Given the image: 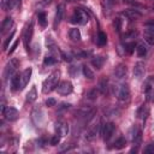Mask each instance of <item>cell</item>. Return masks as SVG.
Wrapping results in <instances>:
<instances>
[{"instance_id":"obj_10","label":"cell","mask_w":154,"mask_h":154,"mask_svg":"<svg viewBox=\"0 0 154 154\" xmlns=\"http://www.w3.org/2000/svg\"><path fill=\"white\" fill-rule=\"evenodd\" d=\"M31 73H32V69H31V67L25 69V70L20 73V89H24V88L26 87V84H28L29 81H30Z\"/></svg>"},{"instance_id":"obj_8","label":"cell","mask_w":154,"mask_h":154,"mask_svg":"<svg viewBox=\"0 0 154 154\" xmlns=\"http://www.w3.org/2000/svg\"><path fill=\"white\" fill-rule=\"evenodd\" d=\"M114 131H116V125H114L112 122L106 123V124L103 125V128H102V137H103V140H105V141H108V140L113 136Z\"/></svg>"},{"instance_id":"obj_1","label":"cell","mask_w":154,"mask_h":154,"mask_svg":"<svg viewBox=\"0 0 154 154\" xmlns=\"http://www.w3.org/2000/svg\"><path fill=\"white\" fill-rule=\"evenodd\" d=\"M59 78H60V71L59 70L52 72L42 83V93L48 94L52 90L57 89V87L59 84Z\"/></svg>"},{"instance_id":"obj_41","label":"cell","mask_w":154,"mask_h":154,"mask_svg":"<svg viewBox=\"0 0 154 154\" xmlns=\"http://www.w3.org/2000/svg\"><path fill=\"white\" fill-rule=\"evenodd\" d=\"M16 2H17V6L19 7V6H20V2H22V0H16Z\"/></svg>"},{"instance_id":"obj_23","label":"cell","mask_w":154,"mask_h":154,"mask_svg":"<svg viewBox=\"0 0 154 154\" xmlns=\"http://www.w3.org/2000/svg\"><path fill=\"white\" fill-rule=\"evenodd\" d=\"M69 36H70V38H71L72 41H79V40H81V32H79V29H77V28L71 29L70 32H69Z\"/></svg>"},{"instance_id":"obj_6","label":"cell","mask_w":154,"mask_h":154,"mask_svg":"<svg viewBox=\"0 0 154 154\" xmlns=\"http://www.w3.org/2000/svg\"><path fill=\"white\" fill-rule=\"evenodd\" d=\"M18 65H19V61H18L17 59H11V60L7 63V65H6V67H5V71H4V77H5V79H7L8 77H12V76L14 75V71L17 70Z\"/></svg>"},{"instance_id":"obj_18","label":"cell","mask_w":154,"mask_h":154,"mask_svg":"<svg viewBox=\"0 0 154 154\" xmlns=\"http://www.w3.org/2000/svg\"><path fill=\"white\" fill-rule=\"evenodd\" d=\"M11 89L13 91L20 89V75L19 73H14L12 77H11Z\"/></svg>"},{"instance_id":"obj_12","label":"cell","mask_w":154,"mask_h":154,"mask_svg":"<svg viewBox=\"0 0 154 154\" xmlns=\"http://www.w3.org/2000/svg\"><path fill=\"white\" fill-rule=\"evenodd\" d=\"M144 72H146V65H144V63L137 61L135 64V66H134V76L137 79H141L144 76Z\"/></svg>"},{"instance_id":"obj_39","label":"cell","mask_w":154,"mask_h":154,"mask_svg":"<svg viewBox=\"0 0 154 154\" xmlns=\"http://www.w3.org/2000/svg\"><path fill=\"white\" fill-rule=\"evenodd\" d=\"M18 43H19V40H17V41H16V42H14V43L11 46V48H10V51H8V55H10V54H12V53L16 51V48H17Z\"/></svg>"},{"instance_id":"obj_34","label":"cell","mask_w":154,"mask_h":154,"mask_svg":"<svg viewBox=\"0 0 154 154\" xmlns=\"http://www.w3.org/2000/svg\"><path fill=\"white\" fill-rule=\"evenodd\" d=\"M60 135L59 134H55L53 137H52V140H51V144L52 146H57V144H59V142H60Z\"/></svg>"},{"instance_id":"obj_9","label":"cell","mask_w":154,"mask_h":154,"mask_svg":"<svg viewBox=\"0 0 154 154\" xmlns=\"http://www.w3.org/2000/svg\"><path fill=\"white\" fill-rule=\"evenodd\" d=\"M122 16H124L129 20H135V19L141 18L142 17V13L138 10H136V8H128V10H125V11L122 12Z\"/></svg>"},{"instance_id":"obj_5","label":"cell","mask_w":154,"mask_h":154,"mask_svg":"<svg viewBox=\"0 0 154 154\" xmlns=\"http://www.w3.org/2000/svg\"><path fill=\"white\" fill-rule=\"evenodd\" d=\"M144 41L148 45L154 46V23H146V26H144Z\"/></svg>"},{"instance_id":"obj_21","label":"cell","mask_w":154,"mask_h":154,"mask_svg":"<svg viewBox=\"0 0 154 154\" xmlns=\"http://www.w3.org/2000/svg\"><path fill=\"white\" fill-rule=\"evenodd\" d=\"M82 72H83V76L85 78H88V79H94V77H95L93 70L89 66H87V65H83L82 66Z\"/></svg>"},{"instance_id":"obj_42","label":"cell","mask_w":154,"mask_h":154,"mask_svg":"<svg viewBox=\"0 0 154 154\" xmlns=\"http://www.w3.org/2000/svg\"><path fill=\"white\" fill-rule=\"evenodd\" d=\"M51 1H52V0H43V4H45V5H47V4H49Z\"/></svg>"},{"instance_id":"obj_24","label":"cell","mask_w":154,"mask_h":154,"mask_svg":"<svg viewBox=\"0 0 154 154\" xmlns=\"http://www.w3.org/2000/svg\"><path fill=\"white\" fill-rule=\"evenodd\" d=\"M46 45H47V47L49 48L51 52H53V53H58V52H59V48L57 47L55 42H54L51 37H47V40H46Z\"/></svg>"},{"instance_id":"obj_40","label":"cell","mask_w":154,"mask_h":154,"mask_svg":"<svg viewBox=\"0 0 154 154\" xmlns=\"http://www.w3.org/2000/svg\"><path fill=\"white\" fill-rule=\"evenodd\" d=\"M70 103H66V102H63V103H60V106H59V109H67V108H70Z\"/></svg>"},{"instance_id":"obj_11","label":"cell","mask_w":154,"mask_h":154,"mask_svg":"<svg viewBox=\"0 0 154 154\" xmlns=\"http://www.w3.org/2000/svg\"><path fill=\"white\" fill-rule=\"evenodd\" d=\"M64 13H65V5H64V4L58 5V7H57V12H55V18H54V24H53L54 29H57V26L60 24L63 17H64Z\"/></svg>"},{"instance_id":"obj_27","label":"cell","mask_w":154,"mask_h":154,"mask_svg":"<svg viewBox=\"0 0 154 154\" xmlns=\"http://www.w3.org/2000/svg\"><path fill=\"white\" fill-rule=\"evenodd\" d=\"M37 20H38V24L41 26H46L47 25V16L45 12H38L37 13Z\"/></svg>"},{"instance_id":"obj_4","label":"cell","mask_w":154,"mask_h":154,"mask_svg":"<svg viewBox=\"0 0 154 154\" xmlns=\"http://www.w3.org/2000/svg\"><path fill=\"white\" fill-rule=\"evenodd\" d=\"M117 97L120 100V101H128L129 97H130V89H129V85L125 84V83H122L118 85L117 88Z\"/></svg>"},{"instance_id":"obj_3","label":"cell","mask_w":154,"mask_h":154,"mask_svg":"<svg viewBox=\"0 0 154 154\" xmlns=\"http://www.w3.org/2000/svg\"><path fill=\"white\" fill-rule=\"evenodd\" d=\"M32 32H34V20H31L29 23V25H26L24 32H23V41H24V47L25 49L29 52V45L32 37Z\"/></svg>"},{"instance_id":"obj_26","label":"cell","mask_w":154,"mask_h":154,"mask_svg":"<svg viewBox=\"0 0 154 154\" xmlns=\"http://www.w3.org/2000/svg\"><path fill=\"white\" fill-rule=\"evenodd\" d=\"M96 41H97V45L99 46H105L107 43V35L103 31H100L97 34V40Z\"/></svg>"},{"instance_id":"obj_7","label":"cell","mask_w":154,"mask_h":154,"mask_svg":"<svg viewBox=\"0 0 154 154\" xmlns=\"http://www.w3.org/2000/svg\"><path fill=\"white\" fill-rule=\"evenodd\" d=\"M72 90H73V85L70 81H63L57 87V91L60 95H69L72 93Z\"/></svg>"},{"instance_id":"obj_38","label":"cell","mask_w":154,"mask_h":154,"mask_svg":"<svg viewBox=\"0 0 154 154\" xmlns=\"http://www.w3.org/2000/svg\"><path fill=\"white\" fill-rule=\"evenodd\" d=\"M55 103H57V101H55V99H53V97H49V99L46 100V105H47L48 107H53V106H55Z\"/></svg>"},{"instance_id":"obj_19","label":"cell","mask_w":154,"mask_h":154,"mask_svg":"<svg viewBox=\"0 0 154 154\" xmlns=\"http://www.w3.org/2000/svg\"><path fill=\"white\" fill-rule=\"evenodd\" d=\"M97 89L101 94H106L107 93V89H108V79L102 76L100 79H99V83H97Z\"/></svg>"},{"instance_id":"obj_16","label":"cell","mask_w":154,"mask_h":154,"mask_svg":"<svg viewBox=\"0 0 154 154\" xmlns=\"http://www.w3.org/2000/svg\"><path fill=\"white\" fill-rule=\"evenodd\" d=\"M55 130H57V134H59L60 136H66L69 134V125L66 123L59 122L55 124Z\"/></svg>"},{"instance_id":"obj_20","label":"cell","mask_w":154,"mask_h":154,"mask_svg":"<svg viewBox=\"0 0 154 154\" xmlns=\"http://www.w3.org/2000/svg\"><path fill=\"white\" fill-rule=\"evenodd\" d=\"M147 52H148V48H147V46H146L144 43H138V45H137V47H136V53H137V55H138L140 58L146 57V55H147Z\"/></svg>"},{"instance_id":"obj_15","label":"cell","mask_w":154,"mask_h":154,"mask_svg":"<svg viewBox=\"0 0 154 154\" xmlns=\"http://www.w3.org/2000/svg\"><path fill=\"white\" fill-rule=\"evenodd\" d=\"M126 66L124 65V64H119L116 69H114V71H113V75H114V77L117 78V79H122V78H124L125 76H126Z\"/></svg>"},{"instance_id":"obj_32","label":"cell","mask_w":154,"mask_h":154,"mask_svg":"<svg viewBox=\"0 0 154 154\" xmlns=\"http://www.w3.org/2000/svg\"><path fill=\"white\" fill-rule=\"evenodd\" d=\"M135 47H136V45H135L134 41H131V42H125V51H126V53L131 54V53L135 51Z\"/></svg>"},{"instance_id":"obj_22","label":"cell","mask_w":154,"mask_h":154,"mask_svg":"<svg viewBox=\"0 0 154 154\" xmlns=\"http://www.w3.org/2000/svg\"><path fill=\"white\" fill-rule=\"evenodd\" d=\"M36 97H37L36 87H35V85H32V87H31V89L29 90V93L26 94V101H29V102H34V101L36 100Z\"/></svg>"},{"instance_id":"obj_37","label":"cell","mask_w":154,"mask_h":154,"mask_svg":"<svg viewBox=\"0 0 154 154\" xmlns=\"http://www.w3.org/2000/svg\"><path fill=\"white\" fill-rule=\"evenodd\" d=\"M60 54H61V57H63V59L65 60V61H71L72 60V55L71 54H69V53H65V52H60Z\"/></svg>"},{"instance_id":"obj_25","label":"cell","mask_w":154,"mask_h":154,"mask_svg":"<svg viewBox=\"0 0 154 154\" xmlns=\"http://www.w3.org/2000/svg\"><path fill=\"white\" fill-rule=\"evenodd\" d=\"M103 63H105V58L103 57H95L93 60H91V64L96 67V69H101L102 67V65H103Z\"/></svg>"},{"instance_id":"obj_31","label":"cell","mask_w":154,"mask_h":154,"mask_svg":"<svg viewBox=\"0 0 154 154\" xmlns=\"http://www.w3.org/2000/svg\"><path fill=\"white\" fill-rule=\"evenodd\" d=\"M97 93H99V89H91V90H89L88 93H87V99H89V100H96V97H97Z\"/></svg>"},{"instance_id":"obj_35","label":"cell","mask_w":154,"mask_h":154,"mask_svg":"<svg viewBox=\"0 0 154 154\" xmlns=\"http://www.w3.org/2000/svg\"><path fill=\"white\" fill-rule=\"evenodd\" d=\"M144 153L146 154H154V143L147 144V147L144 148Z\"/></svg>"},{"instance_id":"obj_13","label":"cell","mask_w":154,"mask_h":154,"mask_svg":"<svg viewBox=\"0 0 154 154\" xmlns=\"http://www.w3.org/2000/svg\"><path fill=\"white\" fill-rule=\"evenodd\" d=\"M100 130H101V123H96V124L93 125V128L87 132L85 138H87L88 141H93V140L96 138V136L100 134Z\"/></svg>"},{"instance_id":"obj_29","label":"cell","mask_w":154,"mask_h":154,"mask_svg":"<svg viewBox=\"0 0 154 154\" xmlns=\"http://www.w3.org/2000/svg\"><path fill=\"white\" fill-rule=\"evenodd\" d=\"M126 146V140L124 137H119L116 142H114V148L116 149H123Z\"/></svg>"},{"instance_id":"obj_28","label":"cell","mask_w":154,"mask_h":154,"mask_svg":"<svg viewBox=\"0 0 154 154\" xmlns=\"http://www.w3.org/2000/svg\"><path fill=\"white\" fill-rule=\"evenodd\" d=\"M13 2L14 0H1V7L4 11H8L13 7Z\"/></svg>"},{"instance_id":"obj_30","label":"cell","mask_w":154,"mask_h":154,"mask_svg":"<svg viewBox=\"0 0 154 154\" xmlns=\"http://www.w3.org/2000/svg\"><path fill=\"white\" fill-rule=\"evenodd\" d=\"M122 24H123V20H122V18H119V17H117V18L113 20V26H114V29H116L117 32H120V30H122Z\"/></svg>"},{"instance_id":"obj_33","label":"cell","mask_w":154,"mask_h":154,"mask_svg":"<svg viewBox=\"0 0 154 154\" xmlns=\"http://www.w3.org/2000/svg\"><path fill=\"white\" fill-rule=\"evenodd\" d=\"M57 63V58L52 57V55H47L45 59H43V64L45 65H54Z\"/></svg>"},{"instance_id":"obj_36","label":"cell","mask_w":154,"mask_h":154,"mask_svg":"<svg viewBox=\"0 0 154 154\" xmlns=\"http://www.w3.org/2000/svg\"><path fill=\"white\" fill-rule=\"evenodd\" d=\"M14 36V31H12L11 34H10V36L4 41V43H2V47H4V49H6L7 48V46H8V43L11 42V40H12V37Z\"/></svg>"},{"instance_id":"obj_2","label":"cell","mask_w":154,"mask_h":154,"mask_svg":"<svg viewBox=\"0 0 154 154\" xmlns=\"http://www.w3.org/2000/svg\"><path fill=\"white\" fill-rule=\"evenodd\" d=\"M71 22L78 25H85L89 22V14L85 10L82 8H75L73 14L71 17Z\"/></svg>"},{"instance_id":"obj_14","label":"cell","mask_w":154,"mask_h":154,"mask_svg":"<svg viewBox=\"0 0 154 154\" xmlns=\"http://www.w3.org/2000/svg\"><path fill=\"white\" fill-rule=\"evenodd\" d=\"M18 116H19V113H18V111L14 107H7L5 113H4L5 119L8 120V122H14L18 118Z\"/></svg>"},{"instance_id":"obj_17","label":"cell","mask_w":154,"mask_h":154,"mask_svg":"<svg viewBox=\"0 0 154 154\" xmlns=\"http://www.w3.org/2000/svg\"><path fill=\"white\" fill-rule=\"evenodd\" d=\"M12 26H13V19L11 17H6L2 20V24H1V35H4L5 32H7Z\"/></svg>"}]
</instances>
